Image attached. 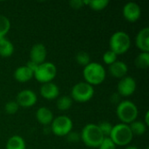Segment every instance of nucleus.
<instances>
[{
  "mask_svg": "<svg viewBox=\"0 0 149 149\" xmlns=\"http://www.w3.org/2000/svg\"><path fill=\"white\" fill-rule=\"evenodd\" d=\"M104 138L105 136L101 133L99 126L93 123L86 124L80 133V140L86 147L91 148H98Z\"/></svg>",
  "mask_w": 149,
  "mask_h": 149,
  "instance_id": "f257e3e1",
  "label": "nucleus"
},
{
  "mask_svg": "<svg viewBox=\"0 0 149 149\" xmlns=\"http://www.w3.org/2000/svg\"><path fill=\"white\" fill-rule=\"evenodd\" d=\"M107 76V72L102 65L98 62H91L84 67L83 77L85 82L92 86L102 84Z\"/></svg>",
  "mask_w": 149,
  "mask_h": 149,
  "instance_id": "f03ea898",
  "label": "nucleus"
},
{
  "mask_svg": "<svg viewBox=\"0 0 149 149\" xmlns=\"http://www.w3.org/2000/svg\"><path fill=\"white\" fill-rule=\"evenodd\" d=\"M116 114L121 123L129 125L136 120L139 110L137 106L131 100H123L118 104Z\"/></svg>",
  "mask_w": 149,
  "mask_h": 149,
  "instance_id": "7ed1b4c3",
  "label": "nucleus"
},
{
  "mask_svg": "<svg viewBox=\"0 0 149 149\" xmlns=\"http://www.w3.org/2000/svg\"><path fill=\"white\" fill-rule=\"evenodd\" d=\"M131 46V39L129 35L122 31L114 32L109 39L110 51L113 52L117 56L126 53Z\"/></svg>",
  "mask_w": 149,
  "mask_h": 149,
  "instance_id": "20e7f679",
  "label": "nucleus"
},
{
  "mask_svg": "<svg viewBox=\"0 0 149 149\" xmlns=\"http://www.w3.org/2000/svg\"><path fill=\"white\" fill-rule=\"evenodd\" d=\"M109 138L116 146L125 147L131 143L134 134L131 132L129 125L119 123L113 126Z\"/></svg>",
  "mask_w": 149,
  "mask_h": 149,
  "instance_id": "39448f33",
  "label": "nucleus"
},
{
  "mask_svg": "<svg viewBox=\"0 0 149 149\" xmlns=\"http://www.w3.org/2000/svg\"><path fill=\"white\" fill-rule=\"evenodd\" d=\"M94 95V88L86 82H79L75 84L71 91V98L76 102L86 103L93 99Z\"/></svg>",
  "mask_w": 149,
  "mask_h": 149,
  "instance_id": "423d86ee",
  "label": "nucleus"
},
{
  "mask_svg": "<svg viewBox=\"0 0 149 149\" xmlns=\"http://www.w3.org/2000/svg\"><path fill=\"white\" fill-rule=\"evenodd\" d=\"M57 75V67L53 63L44 62L38 65L33 72V78L42 84L52 82Z\"/></svg>",
  "mask_w": 149,
  "mask_h": 149,
  "instance_id": "0eeeda50",
  "label": "nucleus"
},
{
  "mask_svg": "<svg viewBox=\"0 0 149 149\" xmlns=\"http://www.w3.org/2000/svg\"><path fill=\"white\" fill-rule=\"evenodd\" d=\"M72 120L68 116L60 115L53 119L51 123V131L56 136L64 137L72 131Z\"/></svg>",
  "mask_w": 149,
  "mask_h": 149,
  "instance_id": "6e6552de",
  "label": "nucleus"
},
{
  "mask_svg": "<svg viewBox=\"0 0 149 149\" xmlns=\"http://www.w3.org/2000/svg\"><path fill=\"white\" fill-rule=\"evenodd\" d=\"M136 81L131 76H126L120 79L117 90L119 95L122 97H129L133 95L136 90Z\"/></svg>",
  "mask_w": 149,
  "mask_h": 149,
  "instance_id": "1a4fd4ad",
  "label": "nucleus"
},
{
  "mask_svg": "<svg viewBox=\"0 0 149 149\" xmlns=\"http://www.w3.org/2000/svg\"><path fill=\"white\" fill-rule=\"evenodd\" d=\"M16 101L19 107L29 108V107H33L37 103L38 97H37V94L32 90L24 89V90L20 91L17 93Z\"/></svg>",
  "mask_w": 149,
  "mask_h": 149,
  "instance_id": "9d476101",
  "label": "nucleus"
},
{
  "mask_svg": "<svg viewBox=\"0 0 149 149\" xmlns=\"http://www.w3.org/2000/svg\"><path fill=\"white\" fill-rule=\"evenodd\" d=\"M124 18L129 23L138 21L141 16V9L140 5L134 2H128L123 6L122 10Z\"/></svg>",
  "mask_w": 149,
  "mask_h": 149,
  "instance_id": "9b49d317",
  "label": "nucleus"
},
{
  "mask_svg": "<svg viewBox=\"0 0 149 149\" xmlns=\"http://www.w3.org/2000/svg\"><path fill=\"white\" fill-rule=\"evenodd\" d=\"M47 56V51L45 45L41 43L35 44L31 51H30V60L36 63L37 65H40L45 62V58Z\"/></svg>",
  "mask_w": 149,
  "mask_h": 149,
  "instance_id": "f8f14e48",
  "label": "nucleus"
},
{
  "mask_svg": "<svg viewBox=\"0 0 149 149\" xmlns=\"http://www.w3.org/2000/svg\"><path fill=\"white\" fill-rule=\"evenodd\" d=\"M40 95L47 100H56L58 95H59V88L58 86L53 83V82H49L43 84L40 87L39 90Z\"/></svg>",
  "mask_w": 149,
  "mask_h": 149,
  "instance_id": "ddd939ff",
  "label": "nucleus"
},
{
  "mask_svg": "<svg viewBox=\"0 0 149 149\" xmlns=\"http://www.w3.org/2000/svg\"><path fill=\"white\" fill-rule=\"evenodd\" d=\"M108 72L110 75L115 79H122L126 76H127L128 72V66L123 61H116L111 65H109Z\"/></svg>",
  "mask_w": 149,
  "mask_h": 149,
  "instance_id": "4468645a",
  "label": "nucleus"
},
{
  "mask_svg": "<svg viewBox=\"0 0 149 149\" xmlns=\"http://www.w3.org/2000/svg\"><path fill=\"white\" fill-rule=\"evenodd\" d=\"M135 44L141 52H149V28L141 29L136 35Z\"/></svg>",
  "mask_w": 149,
  "mask_h": 149,
  "instance_id": "2eb2a0df",
  "label": "nucleus"
},
{
  "mask_svg": "<svg viewBox=\"0 0 149 149\" xmlns=\"http://www.w3.org/2000/svg\"><path fill=\"white\" fill-rule=\"evenodd\" d=\"M36 119L38 121V123H40L41 125L48 126V125H51L54 117H53V113L49 108L42 107L37 110Z\"/></svg>",
  "mask_w": 149,
  "mask_h": 149,
  "instance_id": "dca6fc26",
  "label": "nucleus"
},
{
  "mask_svg": "<svg viewBox=\"0 0 149 149\" xmlns=\"http://www.w3.org/2000/svg\"><path fill=\"white\" fill-rule=\"evenodd\" d=\"M13 76L17 81L20 83H25L33 78V72L26 65H22L15 70Z\"/></svg>",
  "mask_w": 149,
  "mask_h": 149,
  "instance_id": "f3484780",
  "label": "nucleus"
},
{
  "mask_svg": "<svg viewBox=\"0 0 149 149\" xmlns=\"http://www.w3.org/2000/svg\"><path fill=\"white\" fill-rule=\"evenodd\" d=\"M14 52L13 44L6 38L0 39V56L2 58H10Z\"/></svg>",
  "mask_w": 149,
  "mask_h": 149,
  "instance_id": "a211bd4d",
  "label": "nucleus"
},
{
  "mask_svg": "<svg viewBox=\"0 0 149 149\" xmlns=\"http://www.w3.org/2000/svg\"><path fill=\"white\" fill-rule=\"evenodd\" d=\"M25 141L19 135H13L7 141L5 149H25Z\"/></svg>",
  "mask_w": 149,
  "mask_h": 149,
  "instance_id": "6ab92c4d",
  "label": "nucleus"
},
{
  "mask_svg": "<svg viewBox=\"0 0 149 149\" xmlns=\"http://www.w3.org/2000/svg\"><path fill=\"white\" fill-rule=\"evenodd\" d=\"M134 65L137 68L145 70L149 66V52H141L134 60Z\"/></svg>",
  "mask_w": 149,
  "mask_h": 149,
  "instance_id": "aec40b11",
  "label": "nucleus"
},
{
  "mask_svg": "<svg viewBox=\"0 0 149 149\" xmlns=\"http://www.w3.org/2000/svg\"><path fill=\"white\" fill-rule=\"evenodd\" d=\"M129 127L134 135L141 136V135H143L147 132V126L142 121L135 120L132 122L131 124H129Z\"/></svg>",
  "mask_w": 149,
  "mask_h": 149,
  "instance_id": "412c9836",
  "label": "nucleus"
},
{
  "mask_svg": "<svg viewBox=\"0 0 149 149\" xmlns=\"http://www.w3.org/2000/svg\"><path fill=\"white\" fill-rule=\"evenodd\" d=\"M85 5H88L91 9L94 10H102L107 7L109 4V1L107 0H84Z\"/></svg>",
  "mask_w": 149,
  "mask_h": 149,
  "instance_id": "4be33fe9",
  "label": "nucleus"
},
{
  "mask_svg": "<svg viewBox=\"0 0 149 149\" xmlns=\"http://www.w3.org/2000/svg\"><path fill=\"white\" fill-rule=\"evenodd\" d=\"M72 106V100L70 96H61L57 100V108L60 111H67Z\"/></svg>",
  "mask_w": 149,
  "mask_h": 149,
  "instance_id": "5701e85b",
  "label": "nucleus"
},
{
  "mask_svg": "<svg viewBox=\"0 0 149 149\" xmlns=\"http://www.w3.org/2000/svg\"><path fill=\"white\" fill-rule=\"evenodd\" d=\"M10 19L0 14V39L5 38L7 33L10 31Z\"/></svg>",
  "mask_w": 149,
  "mask_h": 149,
  "instance_id": "b1692460",
  "label": "nucleus"
},
{
  "mask_svg": "<svg viewBox=\"0 0 149 149\" xmlns=\"http://www.w3.org/2000/svg\"><path fill=\"white\" fill-rule=\"evenodd\" d=\"M76 61L79 65H82V66L85 67L89 63H91V58H90V55L86 52L81 51V52H79L77 53Z\"/></svg>",
  "mask_w": 149,
  "mask_h": 149,
  "instance_id": "393cba45",
  "label": "nucleus"
},
{
  "mask_svg": "<svg viewBox=\"0 0 149 149\" xmlns=\"http://www.w3.org/2000/svg\"><path fill=\"white\" fill-rule=\"evenodd\" d=\"M98 126H99L101 133L103 134V135L105 137H109L110 136L111 132H112L113 127V126L110 122H108V121H102V122L99 123Z\"/></svg>",
  "mask_w": 149,
  "mask_h": 149,
  "instance_id": "a878e982",
  "label": "nucleus"
},
{
  "mask_svg": "<svg viewBox=\"0 0 149 149\" xmlns=\"http://www.w3.org/2000/svg\"><path fill=\"white\" fill-rule=\"evenodd\" d=\"M19 106L17 103L16 100H10L8 101L4 106V111L7 114H15L18 111Z\"/></svg>",
  "mask_w": 149,
  "mask_h": 149,
  "instance_id": "bb28decb",
  "label": "nucleus"
},
{
  "mask_svg": "<svg viewBox=\"0 0 149 149\" xmlns=\"http://www.w3.org/2000/svg\"><path fill=\"white\" fill-rule=\"evenodd\" d=\"M103 58V61H104V63L106 65H111L112 64H113L114 62L117 61V55L113 52L108 50V51H107L103 54V58Z\"/></svg>",
  "mask_w": 149,
  "mask_h": 149,
  "instance_id": "cd10ccee",
  "label": "nucleus"
},
{
  "mask_svg": "<svg viewBox=\"0 0 149 149\" xmlns=\"http://www.w3.org/2000/svg\"><path fill=\"white\" fill-rule=\"evenodd\" d=\"M98 149H116V145L109 137H105Z\"/></svg>",
  "mask_w": 149,
  "mask_h": 149,
  "instance_id": "c85d7f7f",
  "label": "nucleus"
},
{
  "mask_svg": "<svg viewBox=\"0 0 149 149\" xmlns=\"http://www.w3.org/2000/svg\"><path fill=\"white\" fill-rule=\"evenodd\" d=\"M65 137L69 142H72V143H75L80 141V134H79L78 132L71 131Z\"/></svg>",
  "mask_w": 149,
  "mask_h": 149,
  "instance_id": "c756f323",
  "label": "nucleus"
},
{
  "mask_svg": "<svg viewBox=\"0 0 149 149\" xmlns=\"http://www.w3.org/2000/svg\"><path fill=\"white\" fill-rule=\"evenodd\" d=\"M69 3L72 8L79 10L85 5V1L84 0H72L69 2Z\"/></svg>",
  "mask_w": 149,
  "mask_h": 149,
  "instance_id": "7c9ffc66",
  "label": "nucleus"
},
{
  "mask_svg": "<svg viewBox=\"0 0 149 149\" xmlns=\"http://www.w3.org/2000/svg\"><path fill=\"white\" fill-rule=\"evenodd\" d=\"M29 69H31L33 72H34V71L36 70V68L38 67V65H37L36 63H34V62H32V61H31V60H29L28 62H27V64L25 65Z\"/></svg>",
  "mask_w": 149,
  "mask_h": 149,
  "instance_id": "2f4dec72",
  "label": "nucleus"
},
{
  "mask_svg": "<svg viewBox=\"0 0 149 149\" xmlns=\"http://www.w3.org/2000/svg\"><path fill=\"white\" fill-rule=\"evenodd\" d=\"M148 114H149V113H148V112L146 113V115H145V122H144V123H145V125H146L147 127H148V126L149 125Z\"/></svg>",
  "mask_w": 149,
  "mask_h": 149,
  "instance_id": "473e14b6",
  "label": "nucleus"
},
{
  "mask_svg": "<svg viewBox=\"0 0 149 149\" xmlns=\"http://www.w3.org/2000/svg\"><path fill=\"white\" fill-rule=\"evenodd\" d=\"M125 149H139V148H138L136 146H129V145H128V146H127V148H126Z\"/></svg>",
  "mask_w": 149,
  "mask_h": 149,
  "instance_id": "72a5a7b5",
  "label": "nucleus"
},
{
  "mask_svg": "<svg viewBox=\"0 0 149 149\" xmlns=\"http://www.w3.org/2000/svg\"><path fill=\"white\" fill-rule=\"evenodd\" d=\"M147 149H148V148H147Z\"/></svg>",
  "mask_w": 149,
  "mask_h": 149,
  "instance_id": "f704fd0d",
  "label": "nucleus"
}]
</instances>
